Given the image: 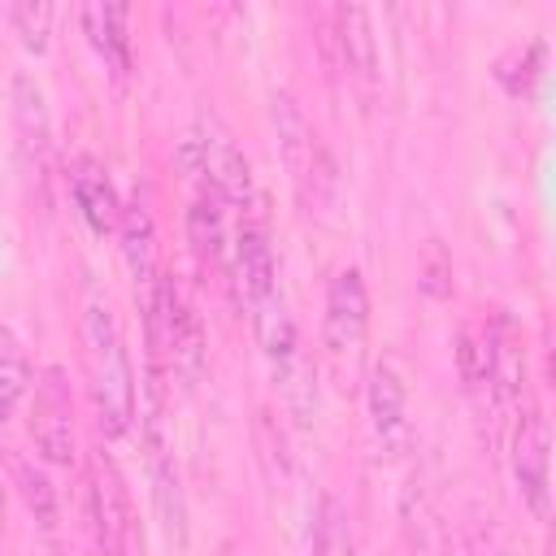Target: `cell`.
<instances>
[{"label": "cell", "instance_id": "cell-20", "mask_svg": "<svg viewBox=\"0 0 556 556\" xmlns=\"http://www.w3.org/2000/svg\"><path fill=\"white\" fill-rule=\"evenodd\" d=\"M456 374L469 395L491 400V334L486 326H460L456 334Z\"/></svg>", "mask_w": 556, "mask_h": 556}, {"label": "cell", "instance_id": "cell-10", "mask_svg": "<svg viewBox=\"0 0 556 556\" xmlns=\"http://www.w3.org/2000/svg\"><path fill=\"white\" fill-rule=\"evenodd\" d=\"M365 408H369V434L382 460H400L413 447V413H408V387L404 374L391 361H378L365 378Z\"/></svg>", "mask_w": 556, "mask_h": 556}, {"label": "cell", "instance_id": "cell-7", "mask_svg": "<svg viewBox=\"0 0 556 556\" xmlns=\"http://www.w3.org/2000/svg\"><path fill=\"white\" fill-rule=\"evenodd\" d=\"M30 443L48 465L78 460V421H74V391L61 365H43L35 378L30 400Z\"/></svg>", "mask_w": 556, "mask_h": 556}, {"label": "cell", "instance_id": "cell-13", "mask_svg": "<svg viewBox=\"0 0 556 556\" xmlns=\"http://www.w3.org/2000/svg\"><path fill=\"white\" fill-rule=\"evenodd\" d=\"M70 200H74V208H78V217H83V226L91 235H100V239L104 235H117L122 195H117L104 161H96L87 152L74 156V165H70Z\"/></svg>", "mask_w": 556, "mask_h": 556}, {"label": "cell", "instance_id": "cell-19", "mask_svg": "<svg viewBox=\"0 0 556 556\" xmlns=\"http://www.w3.org/2000/svg\"><path fill=\"white\" fill-rule=\"evenodd\" d=\"M252 443H256V460H261L265 482L274 491H282L291 482V447H287V434H282V426H278V417L269 408H256Z\"/></svg>", "mask_w": 556, "mask_h": 556}, {"label": "cell", "instance_id": "cell-6", "mask_svg": "<svg viewBox=\"0 0 556 556\" xmlns=\"http://www.w3.org/2000/svg\"><path fill=\"white\" fill-rule=\"evenodd\" d=\"M87 521L100 556H135V504L109 452H91L87 460Z\"/></svg>", "mask_w": 556, "mask_h": 556}, {"label": "cell", "instance_id": "cell-12", "mask_svg": "<svg viewBox=\"0 0 556 556\" xmlns=\"http://www.w3.org/2000/svg\"><path fill=\"white\" fill-rule=\"evenodd\" d=\"M117 239H122V256H126V269H130L139 308H143V304L156 295V282H161V256H156V222H152V213H148V204H143L139 195L122 200Z\"/></svg>", "mask_w": 556, "mask_h": 556}, {"label": "cell", "instance_id": "cell-9", "mask_svg": "<svg viewBox=\"0 0 556 556\" xmlns=\"http://www.w3.org/2000/svg\"><path fill=\"white\" fill-rule=\"evenodd\" d=\"M230 274L239 295L248 300V308L269 304L278 291V261H274V243H269V222L261 213V204L243 208L239 230L230 235Z\"/></svg>", "mask_w": 556, "mask_h": 556}, {"label": "cell", "instance_id": "cell-1", "mask_svg": "<svg viewBox=\"0 0 556 556\" xmlns=\"http://www.w3.org/2000/svg\"><path fill=\"white\" fill-rule=\"evenodd\" d=\"M83 361L96 421L104 439H122L135 426V365L109 295L91 282L83 291Z\"/></svg>", "mask_w": 556, "mask_h": 556}, {"label": "cell", "instance_id": "cell-3", "mask_svg": "<svg viewBox=\"0 0 556 556\" xmlns=\"http://www.w3.org/2000/svg\"><path fill=\"white\" fill-rule=\"evenodd\" d=\"M252 326H256V339H261V352L269 361V374L282 391V404L287 413L308 426L313 413H317V369L304 352V339H300V326L295 317L287 313L282 295H274L269 304L252 308Z\"/></svg>", "mask_w": 556, "mask_h": 556}, {"label": "cell", "instance_id": "cell-22", "mask_svg": "<svg viewBox=\"0 0 556 556\" xmlns=\"http://www.w3.org/2000/svg\"><path fill=\"white\" fill-rule=\"evenodd\" d=\"M52 17H56V9L43 4V0H17V4H9V26L22 39V48L35 52V56H43L52 48Z\"/></svg>", "mask_w": 556, "mask_h": 556}, {"label": "cell", "instance_id": "cell-24", "mask_svg": "<svg viewBox=\"0 0 556 556\" xmlns=\"http://www.w3.org/2000/svg\"><path fill=\"white\" fill-rule=\"evenodd\" d=\"M417 274H421L417 282H421L430 295H452V256L443 252L439 239L426 243V256H421V269H417Z\"/></svg>", "mask_w": 556, "mask_h": 556}, {"label": "cell", "instance_id": "cell-15", "mask_svg": "<svg viewBox=\"0 0 556 556\" xmlns=\"http://www.w3.org/2000/svg\"><path fill=\"white\" fill-rule=\"evenodd\" d=\"M83 35L96 48V56L104 61V70H113V78L130 74V9L126 4H83L78 9Z\"/></svg>", "mask_w": 556, "mask_h": 556}, {"label": "cell", "instance_id": "cell-25", "mask_svg": "<svg viewBox=\"0 0 556 556\" xmlns=\"http://www.w3.org/2000/svg\"><path fill=\"white\" fill-rule=\"evenodd\" d=\"M213 556H230V547H217V552H213Z\"/></svg>", "mask_w": 556, "mask_h": 556}, {"label": "cell", "instance_id": "cell-2", "mask_svg": "<svg viewBox=\"0 0 556 556\" xmlns=\"http://www.w3.org/2000/svg\"><path fill=\"white\" fill-rule=\"evenodd\" d=\"M178 156L187 165V174L200 178V187H208L226 208H252L256 204V178L252 165L243 156V148L235 143V135L226 130V122L217 113H200L191 122V130L178 143Z\"/></svg>", "mask_w": 556, "mask_h": 556}, {"label": "cell", "instance_id": "cell-14", "mask_svg": "<svg viewBox=\"0 0 556 556\" xmlns=\"http://www.w3.org/2000/svg\"><path fill=\"white\" fill-rule=\"evenodd\" d=\"M187 239H191V252L200 261L204 274H226L230 269V230H226V204L200 187L191 208H187Z\"/></svg>", "mask_w": 556, "mask_h": 556}, {"label": "cell", "instance_id": "cell-4", "mask_svg": "<svg viewBox=\"0 0 556 556\" xmlns=\"http://www.w3.org/2000/svg\"><path fill=\"white\" fill-rule=\"evenodd\" d=\"M269 122L278 135V156L291 174V187L300 195L304 208H317L330 191H334V161L321 148V135L313 130L308 113L300 109V100L291 91H274L269 100Z\"/></svg>", "mask_w": 556, "mask_h": 556}, {"label": "cell", "instance_id": "cell-11", "mask_svg": "<svg viewBox=\"0 0 556 556\" xmlns=\"http://www.w3.org/2000/svg\"><path fill=\"white\" fill-rule=\"evenodd\" d=\"M9 117H13V148L26 182L48 178V152H52V117H48V96L30 74H13L9 83Z\"/></svg>", "mask_w": 556, "mask_h": 556}, {"label": "cell", "instance_id": "cell-8", "mask_svg": "<svg viewBox=\"0 0 556 556\" xmlns=\"http://www.w3.org/2000/svg\"><path fill=\"white\" fill-rule=\"evenodd\" d=\"M508 465L521 504L543 521L552 500V473H547V421L534 400H521L513 408V434H508Z\"/></svg>", "mask_w": 556, "mask_h": 556}, {"label": "cell", "instance_id": "cell-16", "mask_svg": "<svg viewBox=\"0 0 556 556\" xmlns=\"http://www.w3.org/2000/svg\"><path fill=\"white\" fill-rule=\"evenodd\" d=\"M330 17H334V43H339L343 70H348L361 87H374V78H378V39H374L369 9H361V4H339Z\"/></svg>", "mask_w": 556, "mask_h": 556}, {"label": "cell", "instance_id": "cell-21", "mask_svg": "<svg viewBox=\"0 0 556 556\" xmlns=\"http://www.w3.org/2000/svg\"><path fill=\"white\" fill-rule=\"evenodd\" d=\"M17 491H22V504L30 508V517L39 521V530H56L61 521V500H56V486L52 478L43 473V465L35 460H17Z\"/></svg>", "mask_w": 556, "mask_h": 556}, {"label": "cell", "instance_id": "cell-23", "mask_svg": "<svg viewBox=\"0 0 556 556\" xmlns=\"http://www.w3.org/2000/svg\"><path fill=\"white\" fill-rule=\"evenodd\" d=\"M543 43H526V48H513L508 56H500V65H495V78L504 83V91L508 96H526L534 83H539V74H543Z\"/></svg>", "mask_w": 556, "mask_h": 556}, {"label": "cell", "instance_id": "cell-18", "mask_svg": "<svg viewBox=\"0 0 556 556\" xmlns=\"http://www.w3.org/2000/svg\"><path fill=\"white\" fill-rule=\"evenodd\" d=\"M30 387H35V369H30L26 343L17 339L13 326L0 321V426H9L17 417V408L30 395Z\"/></svg>", "mask_w": 556, "mask_h": 556}, {"label": "cell", "instance_id": "cell-26", "mask_svg": "<svg viewBox=\"0 0 556 556\" xmlns=\"http://www.w3.org/2000/svg\"><path fill=\"white\" fill-rule=\"evenodd\" d=\"M486 556H508V552H486Z\"/></svg>", "mask_w": 556, "mask_h": 556}, {"label": "cell", "instance_id": "cell-17", "mask_svg": "<svg viewBox=\"0 0 556 556\" xmlns=\"http://www.w3.org/2000/svg\"><path fill=\"white\" fill-rule=\"evenodd\" d=\"M308 556H361L352 513H348V504H343L334 491H321V495H317V504H313Z\"/></svg>", "mask_w": 556, "mask_h": 556}, {"label": "cell", "instance_id": "cell-5", "mask_svg": "<svg viewBox=\"0 0 556 556\" xmlns=\"http://www.w3.org/2000/svg\"><path fill=\"white\" fill-rule=\"evenodd\" d=\"M369 334V287L365 274L356 265H339L326 282V300H321V348L326 361L343 374L356 365L361 348Z\"/></svg>", "mask_w": 556, "mask_h": 556}]
</instances>
